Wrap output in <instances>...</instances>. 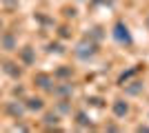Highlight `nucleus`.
Instances as JSON below:
<instances>
[{"label":"nucleus","mask_w":149,"mask_h":133,"mask_svg":"<svg viewBox=\"0 0 149 133\" xmlns=\"http://www.w3.org/2000/svg\"><path fill=\"white\" fill-rule=\"evenodd\" d=\"M74 56H76V60H80V62H85V64L93 62V60L100 56V42L89 40L87 36H82L74 47Z\"/></svg>","instance_id":"nucleus-1"},{"label":"nucleus","mask_w":149,"mask_h":133,"mask_svg":"<svg viewBox=\"0 0 149 133\" xmlns=\"http://www.w3.org/2000/svg\"><path fill=\"white\" fill-rule=\"evenodd\" d=\"M109 36L118 47H125V49H131L134 47V36H131L129 25L125 22V18H116L113 20L111 29H109Z\"/></svg>","instance_id":"nucleus-2"},{"label":"nucleus","mask_w":149,"mask_h":133,"mask_svg":"<svg viewBox=\"0 0 149 133\" xmlns=\"http://www.w3.org/2000/svg\"><path fill=\"white\" fill-rule=\"evenodd\" d=\"M109 109H111V115L118 122H125L131 115V102L127 100V98H113Z\"/></svg>","instance_id":"nucleus-3"},{"label":"nucleus","mask_w":149,"mask_h":133,"mask_svg":"<svg viewBox=\"0 0 149 133\" xmlns=\"http://www.w3.org/2000/svg\"><path fill=\"white\" fill-rule=\"evenodd\" d=\"M0 69H2L5 76L11 78V80H20L22 73H25V67H22V64L16 62V60H11V58H7V56L0 58Z\"/></svg>","instance_id":"nucleus-4"},{"label":"nucleus","mask_w":149,"mask_h":133,"mask_svg":"<svg viewBox=\"0 0 149 133\" xmlns=\"http://www.w3.org/2000/svg\"><path fill=\"white\" fill-rule=\"evenodd\" d=\"M31 82H33V87H36L38 91L51 93V89L56 84V78H54V73H47V71H36L33 78H31Z\"/></svg>","instance_id":"nucleus-5"},{"label":"nucleus","mask_w":149,"mask_h":133,"mask_svg":"<svg viewBox=\"0 0 149 133\" xmlns=\"http://www.w3.org/2000/svg\"><path fill=\"white\" fill-rule=\"evenodd\" d=\"M2 111H5L11 120H22L27 113V107H25V102L18 100V98H13V100H7L5 104H2Z\"/></svg>","instance_id":"nucleus-6"},{"label":"nucleus","mask_w":149,"mask_h":133,"mask_svg":"<svg viewBox=\"0 0 149 133\" xmlns=\"http://www.w3.org/2000/svg\"><path fill=\"white\" fill-rule=\"evenodd\" d=\"M0 51L2 53H13L18 51V36L11 29H2L0 31Z\"/></svg>","instance_id":"nucleus-7"},{"label":"nucleus","mask_w":149,"mask_h":133,"mask_svg":"<svg viewBox=\"0 0 149 133\" xmlns=\"http://www.w3.org/2000/svg\"><path fill=\"white\" fill-rule=\"evenodd\" d=\"M51 95L54 98H74L76 95V84L71 80H58L51 89Z\"/></svg>","instance_id":"nucleus-8"},{"label":"nucleus","mask_w":149,"mask_h":133,"mask_svg":"<svg viewBox=\"0 0 149 133\" xmlns=\"http://www.w3.org/2000/svg\"><path fill=\"white\" fill-rule=\"evenodd\" d=\"M38 60L36 56V49L31 47V44H25V47H18V62L25 67V69H29V67H33Z\"/></svg>","instance_id":"nucleus-9"},{"label":"nucleus","mask_w":149,"mask_h":133,"mask_svg":"<svg viewBox=\"0 0 149 133\" xmlns=\"http://www.w3.org/2000/svg\"><path fill=\"white\" fill-rule=\"evenodd\" d=\"M22 102H25V107H27V113H42L45 109H47L45 95H29L27 93V98Z\"/></svg>","instance_id":"nucleus-10"},{"label":"nucleus","mask_w":149,"mask_h":133,"mask_svg":"<svg viewBox=\"0 0 149 133\" xmlns=\"http://www.w3.org/2000/svg\"><path fill=\"white\" fill-rule=\"evenodd\" d=\"M60 122H62V115L58 113L56 109H51V111L45 109L42 111V124L47 131H60Z\"/></svg>","instance_id":"nucleus-11"},{"label":"nucleus","mask_w":149,"mask_h":133,"mask_svg":"<svg viewBox=\"0 0 149 133\" xmlns=\"http://www.w3.org/2000/svg\"><path fill=\"white\" fill-rule=\"evenodd\" d=\"M74 124H76V129H82V131H87V129H96L91 115H89L85 109H74Z\"/></svg>","instance_id":"nucleus-12"},{"label":"nucleus","mask_w":149,"mask_h":133,"mask_svg":"<svg viewBox=\"0 0 149 133\" xmlns=\"http://www.w3.org/2000/svg\"><path fill=\"white\" fill-rule=\"evenodd\" d=\"M120 89L125 91V95H127V98H138V95H143V91H145V80L131 78L129 82H125Z\"/></svg>","instance_id":"nucleus-13"},{"label":"nucleus","mask_w":149,"mask_h":133,"mask_svg":"<svg viewBox=\"0 0 149 133\" xmlns=\"http://www.w3.org/2000/svg\"><path fill=\"white\" fill-rule=\"evenodd\" d=\"M54 109H56V111L62 115V118H67V115L74 113V102H71V98H56V102H54Z\"/></svg>","instance_id":"nucleus-14"},{"label":"nucleus","mask_w":149,"mask_h":133,"mask_svg":"<svg viewBox=\"0 0 149 133\" xmlns=\"http://www.w3.org/2000/svg\"><path fill=\"white\" fill-rule=\"evenodd\" d=\"M143 69H145V64H134V67H129L127 71H123V73L118 76V80H116V87H123L125 82H129L131 78H136Z\"/></svg>","instance_id":"nucleus-15"},{"label":"nucleus","mask_w":149,"mask_h":133,"mask_svg":"<svg viewBox=\"0 0 149 133\" xmlns=\"http://www.w3.org/2000/svg\"><path fill=\"white\" fill-rule=\"evenodd\" d=\"M45 53H49V56H65V53H67V47L58 38V40H51V42L45 44Z\"/></svg>","instance_id":"nucleus-16"},{"label":"nucleus","mask_w":149,"mask_h":133,"mask_svg":"<svg viewBox=\"0 0 149 133\" xmlns=\"http://www.w3.org/2000/svg\"><path fill=\"white\" fill-rule=\"evenodd\" d=\"M74 76H76V69L71 64H58L54 69V78L56 80H71Z\"/></svg>","instance_id":"nucleus-17"},{"label":"nucleus","mask_w":149,"mask_h":133,"mask_svg":"<svg viewBox=\"0 0 149 133\" xmlns=\"http://www.w3.org/2000/svg\"><path fill=\"white\" fill-rule=\"evenodd\" d=\"M85 36H87L89 40H96V42H102V40H105V36H107V29L102 25H91L87 29V31H85Z\"/></svg>","instance_id":"nucleus-18"},{"label":"nucleus","mask_w":149,"mask_h":133,"mask_svg":"<svg viewBox=\"0 0 149 133\" xmlns=\"http://www.w3.org/2000/svg\"><path fill=\"white\" fill-rule=\"evenodd\" d=\"M33 20H36V22L42 27V29H47V27L56 29V20L49 18V16H47V13H42V11H36V13H33Z\"/></svg>","instance_id":"nucleus-19"},{"label":"nucleus","mask_w":149,"mask_h":133,"mask_svg":"<svg viewBox=\"0 0 149 133\" xmlns=\"http://www.w3.org/2000/svg\"><path fill=\"white\" fill-rule=\"evenodd\" d=\"M85 102H87V107H93V109H105L107 107V104H105L107 100H105V98H100V95H89Z\"/></svg>","instance_id":"nucleus-20"},{"label":"nucleus","mask_w":149,"mask_h":133,"mask_svg":"<svg viewBox=\"0 0 149 133\" xmlns=\"http://www.w3.org/2000/svg\"><path fill=\"white\" fill-rule=\"evenodd\" d=\"M56 36L60 40H69L71 36H74V29H71L69 25H60V27H56Z\"/></svg>","instance_id":"nucleus-21"},{"label":"nucleus","mask_w":149,"mask_h":133,"mask_svg":"<svg viewBox=\"0 0 149 133\" xmlns=\"http://www.w3.org/2000/svg\"><path fill=\"white\" fill-rule=\"evenodd\" d=\"M11 95H13V98H18V100H25V98H27V91H25L22 84H13V87H11Z\"/></svg>","instance_id":"nucleus-22"},{"label":"nucleus","mask_w":149,"mask_h":133,"mask_svg":"<svg viewBox=\"0 0 149 133\" xmlns=\"http://www.w3.org/2000/svg\"><path fill=\"white\" fill-rule=\"evenodd\" d=\"M62 16L67 20H74V18H78V9H76V7H65V9H62Z\"/></svg>","instance_id":"nucleus-23"},{"label":"nucleus","mask_w":149,"mask_h":133,"mask_svg":"<svg viewBox=\"0 0 149 133\" xmlns=\"http://www.w3.org/2000/svg\"><path fill=\"white\" fill-rule=\"evenodd\" d=\"M91 7H113V0H91Z\"/></svg>","instance_id":"nucleus-24"},{"label":"nucleus","mask_w":149,"mask_h":133,"mask_svg":"<svg viewBox=\"0 0 149 133\" xmlns=\"http://www.w3.org/2000/svg\"><path fill=\"white\" fill-rule=\"evenodd\" d=\"M2 2H5V7H7V9H18V7H20V2H18V0H2Z\"/></svg>","instance_id":"nucleus-25"},{"label":"nucleus","mask_w":149,"mask_h":133,"mask_svg":"<svg viewBox=\"0 0 149 133\" xmlns=\"http://www.w3.org/2000/svg\"><path fill=\"white\" fill-rule=\"evenodd\" d=\"M102 129H105V131H120L123 127H120V124H113V122H109V124H105Z\"/></svg>","instance_id":"nucleus-26"},{"label":"nucleus","mask_w":149,"mask_h":133,"mask_svg":"<svg viewBox=\"0 0 149 133\" xmlns=\"http://www.w3.org/2000/svg\"><path fill=\"white\" fill-rule=\"evenodd\" d=\"M136 131H149V124H138Z\"/></svg>","instance_id":"nucleus-27"},{"label":"nucleus","mask_w":149,"mask_h":133,"mask_svg":"<svg viewBox=\"0 0 149 133\" xmlns=\"http://www.w3.org/2000/svg\"><path fill=\"white\" fill-rule=\"evenodd\" d=\"M145 27H147V31H149V13H147V18H145Z\"/></svg>","instance_id":"nucleus-28"},{"label":"nucleus","mask_w":149,"mask_h":133,"mask_svg":"<svg viewBox=\"0 0 149 133\" xmlns=\"http://www.w3.org/2000/svg\"><path fill=\"white\" fill-rule=\"evenodd\" d=\"M2 29H5V22H2V18H0V31H2Z\"/></svg>","instance_id":"nucleus-29"},{"label":"nucleus","mask_w":149,"mask_h":133,"mask_svg":"<svg viewBox=\"0 0 149 133\" xmlns=\"http://www.w3.org/2000/svg\"><path fill=\"white\" fill-rule=\"evenodd\" d=\"M74 2H85V0H74Z\"/></svg>","instance_id":"nucleus-30"},{"label":"nucleus","mask_w":149,"mask_h":133,"mask_svg":"<svg viewBox=\"0 0 149 133\" xmlns=\"http://www.w3.org/2000/svg\"><path fill=\"white\" fill-rule=\"evenodd\" d=\"M147 120H149V113H147Z\"/></svg>","instance_id":"nucleus-31"}]
</instances>
